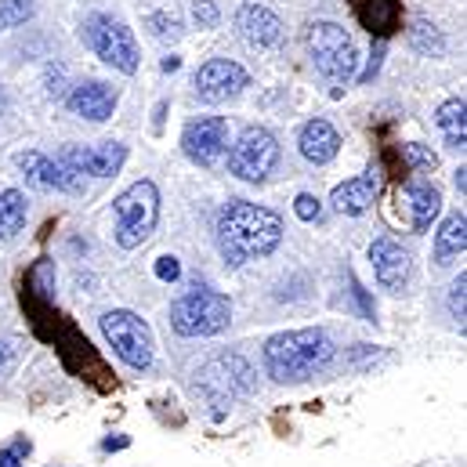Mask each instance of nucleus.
Masks as SVG:
<instances>
[{"mask_svg":"<svg viewBox=\"0 0 467 467\" xmlns=\"http://www.w3.org/2000/svg\"><path fill=\"white\" fill-rule=\"evenodd\" d=\"M145 22H149V29H152V36H156V40H178V36H182V15H178L174 7L149 11V15H145Z\"/></svg>","mask_w":467,"mask_h":467,"instance_id":"25","label":"nucleus"},{"mask_svg":"<svg viewBox=\"0 0 467 467\" xmlns=\"http://www.w3.org/2000/svg\"><path fill=\"white\" fill-rule=\"evenodd\" d=\"M358 22L373 33V36H391L402 22V7L399 0H358Z\"/></svg>","mask_w":467,"mask_h":467,"instance_id":"20","label":"nucleus"},{"mask_svg":"<svg viewBox=\"0 0 467 467\" xmlns=\"http://www.w3.org/2000/svg\"><path fill=\"white\" fill-rule=\"evenodd\" d=\"M69 171H77L80 178L84 174H91V178H113L119 167H123V160H127V149L119 145V141H102V145H69V149H62V156H58Z\"/></svg>","mask_w":467,"mask_h":467,"instance_id":"13","label":"nucleus"},{"mask_svg":"<svg viewBox=\"0 0 467 467\" xmlns=\"http://www.w3.org/2000/svg\"><path fill=\"white\" fill-rule=\"evenodd\" d=\"M246 84H250L246 69H243L239 62H229V58H211V62H203L200 73H196V95H200L203 102H211V106L243 95Z\"/></svg>","mask_w":467,"mask_h":467,"instance_id":"11","label":"nucleus"},{"mask_svg":"<svg viewBox=\"0 0 467 467\" xmlns=\"http://www.w3.org/2000/svg\"><path fill=\"white\" fill-rule=\"evenodd\" d=\"M66 102H69V109L80 119L102 123V119L113 117V109H117V91L109 84H102V80H88V84H77Z\"/></svg>","mask_w":467,"mask_h":467,"instance_id":"17","label":"nucleus"},{"mask_svg":"<svg viewBox=\"0 0 467 467\" xmlns=\"http://www.w3.org/2000/svg\"><path fill=\"white\" fill-rule=\"evenodd\" d=\"M464 174H467V171L461 167V171H457V189H461V192L467 189V178H464Z\"/></svg>","mask_w":467,"mask_h":467,"instance_id":"36","label":"nucleus"},{"mask_svg":"<svg viewBox=\"0 0 467 467\" xmlns=\"http://www.w3.org/2000/svg\"><path fill=\"white\" fill-rule=\"evenodd\" d=\"M182 149L192 163L200 167H214L225 152H229V123L222 117H200L192 119L182 134Z\"/></svg>","mask_w":467,"mask_h":467,"instance_id":"10","label":"nucleus"},{"mask_svg":"<svg viewBox=\"0 0 467 467\" xmlns=\"http://www.w3.org/2000/svg\"><path fill=\"white\" fill-rule=\"evenodd\" d=\"M330 358H334V341L327 337V330H290V334H275L265 345V369L279 384L308 380Z\"/></svg>","mask_w":467,"mask_h":467,"instance_id":"2","label":"nucleus"},{"mask_svg":"<svg viewBox=\"0 0 467 467\" xmlns=\"http://www.w3.org/2000/svg\"><path fill=\"white\" fill-rule=\"evenodd\" d=\"M182 275V265H178V257H160L156 261V279H163V283H174Z\"/></svg>","mask_w":467,"mask_h":467,"instance_id":"32","label":"nucleus"},{"mask_svg":"<svg viewBox=\"0 0 467 467\" xmlns=\"http://www.w3.org/2000/svg\"><path fill=\"white\" fill-rule=\"evenodd\" d=\"M26 214H29L26 196L18 189H4L0 192V243L15 239V235L26 229Z\"/></svg>","mask_w":467,"mask_h":467,"instance_id":"23","label":"nucleus"},{"mask_svg":"<svg viewBox=\"0 0 467 467\" xmlns=\"http://www.w3.org/2000/svg\"><path fill=\"white\" fill-rule=\"evenodd\" d=\"M18 167L33 189H44V192H80L84 189L77 171H69L62 160H51L44 152H22Z\"/></svg>","mask_w":467,"mask_h":467,"instance_id":"12","label":"nucleus"},{"mask_svg":"<svg viewBox=\"0 0 467 467\" xmlns=\"http://www.w3.org/2000/svg\"><path fill=\"white\" fill-rule=\"evenodd\" d=\"M283 239V218L268 207L233 200L218 214V246L233 265H246L254 257H265Z\"/></svg>","mask_w":467,"mask_h":467,"instance_id":"1","label":"nucleus"},{"mask_svg":"<svg viewBox=\"0 0 467 467\" xmlns=\"http://www.w3.org/2000/svg\"><path fill=\"white\" fill-rule=\"evenodd\" d=\"M117 214V243L123 250H138L160 222V192L152 182H134L113 200Z\"/></svg>","mask_w":467,"mask_h":467,"instance_id":"4","label":"nucleus"},{"mask_svg":"<svg viewBox=\"0 0 467 467\" xmlns=\"http://www.w3.org/2000/svg\"><path fill=\"white\" fill-rule=\"evenodd\" d=\"M294 214H297L301 222H319V214H323V207H319V200H316V196H308V192H301V196L294 200Z\"/></svg>","mask_w":467,"mask_h":467,"instance_id":"29","label":"nucleus"},{"mask_svg":"<svg viewBox=\"0 0 467 467\" xmlns=\"http://www.w3.org/2000/svg\"><path fill=\"white\" fill-rule=\"evenodd\" d=\"M235 29L250 47H272L283 36V22L265 4H243L235 11Z\"/></svg>","mask_w":467,"mask_h":467,"instance_id":"16","label":"nucleus"},{"mask_svg":"<svg viewBox=\"0 0 467 467\" xmlns=\"http://www.w3.org/2000/svg\"><path fill=\"white\" fill-rule=\"evenodd\" d=\"M200 388L214 402H233L239 395L254 391V369L243 355H218L200 369Z\"/></svg>","mask_w":467,"mask_h":467,"instance_id":"9","label":"nucleus"},{"mask_svg":"<svg viewBox=\"0 0 467 467\" xmlns=\"http://www.w3.org/2000/svg\"><path fill=\"white\" fill-rule=\"evenodd\" d=\"M233 323V305L225 294L196 286L189 294H182L171 305V327L182 337H214Z\"/></svg>","mask_w":467,"mask_h":467,"instance_id":"3","label":"nucleus"},{"mask_svg":"<svg viewBox=\"0 0 467 467\" xmlns=\"http://www.w3.org/2000/svg\"><path fill=\"white\" fill-rule=\"evenodd\" d=\"M467 290V275L461 272V279L450 286V312H453V319H461V327H464V294Z\"/></svg>","mask_w":467,"mask_h":467,"instance_id":"30","label":"nucleus"},{"mask_svg":"<svg viewBox=\"0 0 467 467\" xmlns=\"http://www.w3.org/2000/svg\"><path fill=\"white\" fill-rule=\"evenodd\" d=\"M33 15L29 0H0V29H15Z\"/></svg>","mask_w":467,"mask_h":467,"instance_id":"27","label":"nucleus"},{"mask_svg":"<svg viewBox=\"0 0 467 467\" xmlns=\"http://www.w3.org/2000/svg\"><path fill=\"white\" fill-rule=\"evenodd\" d=\"M192 18H196L203 29H214V26H218V18H222V11H218V4H214V0H196Z\"/></svg>","mask_w":467,"mask_h":467,"instance_id":"28","label":"nucleus"},{"mask_svg":"<svg viewBox=\"0 0 467 467\" xmlns=\"http://www.w3.org/2000/svg\"><path fill=\"white\" fill-rule=\"evenodd\" d=\"M11 341H0V366H4V362H7V358H11Z\"/></svg>","mask_w":467,"mask_h":467,"instance_id":"35","label":"nucleus"},{"mask_svg":"<svg viewBox=\"0 0 467 467\" xmlns=\"http://www.w3.org/2000/svg\"><path fill=\"white\" fill-rule=\"evenodd\" d=\"M297 149H301V156H305L308 163L323 167V163H330V160L341 152V134H337L334 123H327V119H308V123L301 127Z\"/></svg>","mask_w":467,"mask_h":467,"instance_id":"19","label":"nucleus"},{"mask_svg":"<svg viewBox=\"0 0 467 467\" xmlns=\"http://www.w3.org/2000/svg\"><path fill=\"white\" fill-rule=\"evenodd\" d=\"M29 453V442L18 439L11 450H0V467H22V457Z\"/></svg>","mask_w":467,"mask_h":467,"instance_id":"31","label":"nucleus"},{"mask_svg":"<svg viewBox=\"0 0 467 467\" xmlns=\"http://www.w3.org/2000/svg\"><path fill=\"white\" fill-rule=\"evenodd\" d=\"M127 446H130V439H123V435H119V439H106V442H102V450H109V453H113V450H127Z\"/></svg>","mask_w":467,"mask_h":467,"instance_id":"33","label":"nucleus"},{"mask_svg":"<svg viewBox=\"0 0 467 467\" xmlns=\"http://www.w3.org/2000/svg\"><path fill=\"white\" fill-rule=\"evenodd\" d=\"M160 66H163V73H174V69H182V58L178 55H167Z\"/></svg>","mask_w":467,"mask_h":467,"instance_id":"34","label":"nucleus"},{"mask_svg":"<svg viewBox=\"0 0 467 467\" xmlns=\"http://www.w3.org/2000/svg\"><path fill=\"white\" fill-rule=\"evenodd\" d=\"M402 163H406L410 171H435V167H439V156H435L428 145L410 141V145H402Z\"/></svg>","mask_w":467,"mask_h":467,"instance_id":"26","label":"nucleus"},{"mask_svg":"<svg viewBox=\"0 0 467 467\" xmlns=\"http://www.w3.org/2000/svg\"><path fill=\"white\" fill-rule=\"evenodd\" d=\"M84 40H88V47L106 62V66H113L119 73H134L138 69V44H134V33L113 18V15H91L88 22H84Z\"/></svg>","mask_w":467,"mask_h":467,"instance_id":"6","label":"nucleus"},{"mask_svg":"<svg viewBox=\"0 0 467 467\" xmlns=\"http://www.w3.org/2000/svg\"><path fill=\"white\" fill-rule=\"evenodd\" d=\"M279 163V141L268 127H246L229 149V171L239 182H265Z\"/></svg>","mask_w":467,"mask_h":467,"instance_id":"7","label":"nucleus"},{"mask_svg":"<svg viewBox=\"0 0 467 467\" xmlns=\"http://www.w3.org/2000/svg\"><path fill=\"white\" fill-rule=\"evenodd\" d=\"M377 192H380V178L377 174H358V178H348L345 185L334 189L330 203H334L337 214L358 218V214H366L377 203Z\"/></svg>","mask_w":467,"mask_h":467,"instance_id":"18","label":"nucleus"},{"mask_svg":"<svg viewBox=\"0 0 467 467\" xmlns=\"http://www.w3.org/2000/svg\"><path fill=\"white\" fill-rule=\"evenodd\" d=\"M369 261H373V275H377V283H380L384 290H402V286H406L413 261H410V250H406L402 243H395L391 235L373 239Z\"/></svg>","mask_w":467,"mask_h":467,"instance_id":"14","label":"nucleus"},{"mask_svg":"<svg viewBox=\"0 0 467 467\" xmlns=\"http://www.w3.org/2000/svg\"><path fill=\"white\" fill-rule=\"evenodd\" d=\"M435 123H439V130L446 134V141H450L453 149H464L467 145V106H464V99H450V102H442V106H439V113H435Z\"/></svg>","mask_w":467,"mask_h":467,"instance_id":"22","label":"nucleus"},{"mask_svg":"<svg viewBox=\"0 0 467 467\" xmlns=\"http://www.w3.org/2000/svg\"><path fill=\"white\" fill-rule=\"evenodd\" d=\"M308 55L327 80H351L355 77L358 51H355L351 33L337 22H312L308 26Z\"/></svg>","mask_w":467,"mask_h":467,"instance_id":"5","label":"nucleus"},{"mask_svg":"<svg viewBox=\"0 0 467 467\" xmlns=\"http://www.w3.org/2000/svg\"><path fill=\"white\" fill-rule=\"evenodd\" d=\"M399 203L406 207L410 225H413L417 233H428L431 222H435L439 211H442V192H439L428 178H410V182L399 189Z\"/></svg>","mask_w":467,"mask_h":467,"instance_id":"15","label":"nucleus"},{"mask_svg":"<svg viewBox=\"0 0 467 467\" xmlns=\"http://www.w3.org/2000/svg\"><path fill=\"white\" fill-rule=\"evenodd\" d=\"M464 250H467V218L464 211H457V214H450L442 222V229L435 235V261L439 265H450L453 257H464Z\"/></svg>","mask_w":467,"mask_h":467,"instance_id":"21","label":"nucleus"},{"mask_svg":"<svg viewBox=\"0 0 467 467\" xmlns=\"http://www.w3.org/2000/svg\"><path fill=\"white\" fill-rule=\"evenodd\" d=\"M410 47L420 51V55H442V51H446V36H442L431 22L417 18L413 29H410Z\"/></svg>","mask_w":467,"mask_h":467,"instance_id":"24","label":"nucleus"},{"mask_svg":"<svg viewBox=\"0 0 467 467\" xmlns=\"http://www.w3.org/2000/svg\"><path fill=\"white\" fill-rule=\"evenodd\" d=\"M102 334H106V341L113 345V351L130 369H149L152 366V348H156L152 345V330L134 312H127V308L106 312L102 316Z\"/></svg>","mask_w":467,"mask_h":467,"instance_id":"8","label":"nucleus"}]
</instances>
